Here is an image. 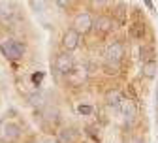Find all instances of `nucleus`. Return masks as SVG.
<instances>
[{
	"instance_id": "nucleus-1",
	"label": "nucleus",
	"mask_w": 158,
	"mask_h": 143,
	"mask_svg": "<svg viewBox=\"0 0 158 143\" xmlns=\"http://www.w3.org/2000/svg\"><path fill=\"white\" fill-rule=\"evenodd\" d=\"M0 53L8 60H21L25 55V45L17 40H4L0 42Z\"/></svg>"
},
{
	"instance_id": "nucleus-2",
	"label": "nucleus",
	"mask_w": 158,
	"mask_h": 143,
	"mask_svg": "<svg viewBox=\"0 0 158 143\" xmlns=\"http://www.w3.org/2000/svg\"><path fill=\"white\" fill-rule=\"evenodd\" d=\"M19 19V10L15 4L8 2V0H0V23L4 27H11Z\"/></svg>"
},
{
	"instance_id": "nucleus-3",
	"label": "nucleus",
	"mask_w": 158,
	"mask_h": 143,
	"mask_svg": "<svg viewBox=\"0 0 158 143\" xmlns=\"http://www.w3.org/2000/svg\"><path fill=\"white\" fill-rule=\"evenodd\" d=\"M21 136V126L11 120H0V139L2 141H15Z\"/></svg>"
},
{
	"instance_id": "nucleus-4",
	"label": "nucleus",
	"mask_w": 158,
	"mask_h": 143,
	"mask_svg": "<svg viewBox=\"0 0 158 143\" xmlns=\"http://www.w3.org/2000/svg\"><path fill=\"white\" fill-rule=\"evenodd\" d=\"M123 57H124V45L121 42H113L111 45H107V49H106V62L107 64L117 66L123 60Z\"/></svg>"
},
{
	"instance_id": "nucleus-5",
	"label": "nucleus",
	"mask_w": 158,
	"mask_h": 143,
	"mask_svg": "<svg viewBox=\"0 0 158 143\" xmlns=\"http://www.w3.org/2000/svg\"><path fill=\"white\" fill-rule=\"evenodd\" d=\"M73 66H75V62H73V57L70 53L58 55L56 60H55V70L60 75H70V72L73 70Z\"/></svg>"
},
{
	"instance_id": "nucleus-6",
	"label": "nucleus",
	"mask_w": 158,
	"mask_h": 143,
	"mask_svg": "<svg viewBox=\"0 0 158 143\" xmlns=\"http://www.w3.org/2000/svg\"><path fill=\"white\" fill-rule=\"evenodd\" d=\"M92 28V19L89 13H79L75 17V21H73V30H77L79 34H87L89 30Z\"/></svg>"
},
{
	"instance_id": "nucleus-7",
	"label": "nucleus",
	"mask_w": 158,
	"mask_h": 143,
	"mask_svg": "<svg viewBox=\"0 0 158 143\" xmlns=\"http://www.w3.org/2000/svg\"><path fill=\"white\" fill-rule=\"evenodd\" d=\"M79 38H81V34H79L77 30H73V28H70L66 34H64V38H62V47L70 53V51H73V49H77V45H79Z\"/></svg>"
},
{
	"instance_id": "nucleus-8",
	"label": "nucleus",
	"mask_w": 158,
	"mask_h": 143,
	"mask_svg": "<svg viewBox=\"0 0 158 143\" xmlns=\"http://www.w3.org/2000/svg\"><path fill=\"white\" fill-rule=\"evenodd\" d=\"M92 28H96V32H100V34H107L115 28V23L111 21L109 17H98L96 21H92Z\"/></svg>"
},
{
	"instance_id": "nucleus-9",
	"label": "nucleus",
	"mask_w": 158,
	"mask_h": 143,
	"mask_svg": "<svg viewBox=\"0 0 158 143\" xmlns=\"http://www.w3.org/2000/svg\"><path fill=\"white\" fill-rule=\"evenodd\" d=\"M106 104H107L113 111H121V104H123V96H121V92H118L117 89L107 90V94H106Z\"/></svg>"
},
{
	"instance_id": "nucleus-10",
	"label": "nucleus",
	"mask_w": 158,
	"mask_h": 143,
	"mask_svg": "<svg viewBox=\"0 0 158 143\" xmlns=\"http://www.w3.org/2000/svg\"><path fill=\"white\" fill-rule=\"evenodd\" d=\"M121 113H123L126 122H134V119H135V106H134L132 100H126V102L121 104Z\"/></svg>"
},
{
	"instance_id": "nucleus-11",
	"label": "nucleus",
	"mask_w": 158,
	"mask_h": 143,
	"mask_svg": "<svg viewBox=\"0 0 158 143\" xmlns=\"http://www.w3.org/2000/svg\"><path fill=\"white\" fill-rule=\"evenodd\" d=\"M145 32H147V28H145L143 23H134L130 27V30H128V34H130L132 40H143L145 38Z\"/></svg>"
},
{
	"instance_id": "nucleus-12",
	"label": "nucleus",
	"mask_w": 158,
	"mask_h": 143,
	"mask_svg": "<svg viewBox=\"0 0 158 143\" xmlns=\"http://www.w3.org/2000/svg\"><path fill=\"white\" fill-rule=\"evenodd\" d=\"M154 57H156V51H154L152 45H149V44L141 45V49H139V58H141V62H149V60H154Z\"/></svg>"
},
{
	"instance_id": "nucleus-13",
	"label": "nucleus",
	"mask_w": 158,
	"mask_h": 143,
	"mask_svg": "<svg viewBox=\"0 0 158 143\" xmlns=\"http://www.w3.org/2000/svg\"><path fill=\"white\" fill-rule=\"evenodd\" d=\"M73 141H75V132L68 130V128L60 130L56 136V143H73Z\"/></svg>"
},
{
	"instance_id": "nucleus-14",
	"label": "nucleus",
	"mask_w": 158,
	"mask_h": 143,
	"mask_svg": "<svg viewBox=\"0 0 158 143\" xmlns=\"http://www.w3.org/2000/svg\"><path fill=\"white\" fill-rule=\"evenodd\" d=\"M141 72H143V75H145V77L152 79V77L156 75V72H158V68H156V62H154V60L143 62V68H141Z\"/></svg>"
},
{
	"instance_id": "nucleus-15",
	"label": "nucleus",
	"mask_w": 158,
	"mask_h": 143,
	"mask_svg": "<svg viewBox=\"0 0 158 143\" xmlns=\"http://www.w3.org/2000/svg\"><path fill=\"white\" fill-rule=\"evenodd\" d=\"M44 119H45V122H47V124H56V122H58V119H60V117H58V111H56V109L49 107V109L45 111Z\"/></svg>"
},
{
	"instance_id": "nucleus-16",
	"label": "nucleus",
	"mask_w": 158,
	"mask_h": 143,
	"mask_svg": "<svg viewBox=\"0 0 158 143\" xmlns=\"http://www.w3.org/2000/svg\"><path fill=\"white\" fill-rule=\"evenodd\" d=\"M28 102H30V106H38V107H42V106L45 104V96H44L42 92H38V94H32V96L28 98Z\"/></svg>"
},
{
	"instance_id": "nucleus-17",
	"label": "nucleus",
	"mask_w": 158,
	"mask_h": 143,
	"mask_svg": "<svg viewBox=\"0 0 158 143\" xmlns=\"http://www.w3.org/2000/svg\"><path fill=\"white\" fill-rule=\"evenodd\" d=\"M77 111L81 113V115H90V113H92V107H90V106H83V104H81V106L77 107Z\"/></svg>"
},
{
	"instance_id": "nucleus-18",
	"label": "nucleus",
	"mask_w": 158,
	"mask_h": 143,
	"mask_svg": "<svg viewBox=\"0 0 158 143\" xmlns=\"http://www.w3.org/2000/svg\"><path fill=\"white\" fill-rule=\"evenodd\" d=\"M42 79H44V72H38V74H34V75H32V81H34L36 85L42 83Z\"/></svg>"
},
{
	"instance_id": "nucleus-19",
	"label": "nucleus",
	"mask_w": 158,
	"mask_h": 143,
	"mask_svg": "<svg viewBox=\"0 0 158 143\" xmlns=\"http://www.w3.org/2000/svg\"><path fill=\"white\" fill-rule=\"evenodd\" d=\"M87 130H89V134H90L96 141H100V134H96V128H94V126H87Z\"/></svg>"
},
{
	"instance_id": "nucleus-20",
	"label": "nucleus",
	"mask_w": 158,
	"mask_h": 143,
	"mask_svg": "<svg viewBox=\"0 0 158 143\" xmlns=\"http://www.w3.org/2000/svg\"><path fill=\"white\" fill-rule=\"evenodd\" d=\"M106 74H117V66H111V64H106Z\"/></svg>"
},
{
	"instance_id": "nucleus-21",
	"label": "nucleus",
	"mask_w": 158,
	"mask_h": 143,
	"mask_svg": "<svg viewBox=\"0 0 158 143\" xmlns=\"http://www.w3.org/2000/svg\"><path fill=\"white\" fill-rule=\"evenodd\" d=\"M56 4L60 6V8H68L72 4V0H56Z\"/></svg>"
},
{
	"instance_id": "nucleus-22",
	"label": "nucleus",
	"mask_w": 158,
	"mask_h": 143,
	"mask_svg": "<svg viewBox=\"0 0 158 143\" xmlns=\"http://www.w3.org/2000/svg\"><path fill=\"white\" fill-rule=\"evenodd\" d=\"M126 94L130 96V100H132V102L135 100V92H134V89H132V87H126Z\"/></svg>"
},
{
	"instance_id": "nucleus-23",
	"label": "nucleus",
	"mask_w": 158,
	"mask_h": 143,
	"mask_svg": "<svg viewBox=\"0 0 158 143\" xmlns=\"http://www.w3.org/2000/svg\"><path fill=\"white\" fill-rule=\"evenodd\" d=\"M143 2H145V6L151 10V11H154V6H152V0H143Z\"/></svg>"
},
{
	"instance_id": "nucleus-24",
	"label": "nucleus",
	"mask_w": 158,
	"mask_h": 143,
	"mask_svg": "<svg viewBox=\"0 0 158 143\" xmlns=\"http://www.w3.org/2000/svg\"><path fill=\"white\" fill-rule=\"evenodd\" d=\"M42 143H56V139H53V137H45Z\"/></svg>"
},
{
	"instance_id": "nucleus-25",
	"label": "nucleus",
	"mask_w": 158,
	"mask_h": 143,
	"mask_svg": "<svg viewBox=\"0 0 158 143\" xmlns=\"http://www.w3.org/2000/svg\"><path fill=\"white\" fill-rule=\"evenodd\" d=\"M92 2H94V4H106L107 0H92Z\"/></svg>"
},
{
	"instance_id": "nucleus-26",
	"label": "nucleus",
	"mask_w": 158,
	"mask_h": 143,
	"mask_svg": "<svg viewBox=\"0 0 158 143\" xmlns=\"http://www.w3.org/2000/svg\"><path fill=\"white\" fill-rule=\"evenodd\" d=\"M156 104H158V90H156Z\"/></svg>"
},
{
	"instance_id": "nucleus-27",
	"label": "nucleus",
	"mask_w": 158,
	"mask_h": 143,
	"mask_svg": "<svg viewBox=\"0 0 158 143\" xmlns=\"http://www.w3.org/2000/svg\"><path fill=\"white\" fill-rule=\"evenodd\" d=\"M0 143H4V141H2V139H0Z\"/></svg>"
}]
</instances>
